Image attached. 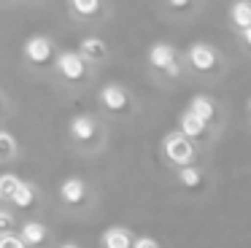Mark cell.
I'll list each match as a JSON object with an SVG mask.
<instances>
[{
	"label": "cell",
	"mask_w": 251,
	"mask_h": 248,
	"mask_svg": "<svg viewBox=\"0 0 251 248\" xmlns=\"http://www.w3.org/2000/svg\"><path fill=\"white\" fill-rule=\"evenodd\" d=\"M162 151H165V156H168L173 165H178V167L192 165V159H195V146H192V138H189V135H184L181 129H178V132L165 135Z\"/></svg>",
	"instance_id": "cell-1"
},
{
	"label": "cell",
	"mask_w": 251,
	"mask_h": 248,
	"mask_svg": "<svg viewBox=\"0 0 251 248\" xmlns=\"http://www.w3.org/2000/svg\"><path fill=\"white\" fill-rule=\"evenodd\" d=\"M84 54L81 51H62L57 54L54 65L57 70H60V75L65 81H73V84H78V81H84V75H87V65H84Z\"/></svg>",
	"instance_id": "cell-2"
},
{
	"label": "cell",
	"mask_w": 251,
	"mask_h": 248,
	"mask_svg": "<svg viewBox=\"0 0 251 248\" xmlns=\"http://www.w3.org/2000/svg\"><path fill=\"white\" fill-rule=\"evenodd\" d=\"M186 59H189V65L197 73H216L219 70V54H216V49L208 46V43H195V46H189Z\"/></svg>",
	"instance_id": "cell-3"
},
{
	"label": "cell",
	"mask_w": 251,
	"mask_h": 248,
	"mask_svg": "<svg viewBox=\"0 0 251 248\" xmlns=\"http://www.w3.org/2000/svg\"><path fill=\"white\" fill-rule=\"evenodd\" d=\"M100 102H103V108L111 113H127L130 111V95L116 84H105L103 89H100Z\"/></svg>",
	"instance_id": "cell-4"
},
{
	"label": "cell",
	"mask_w": 251,
	"mask_h": 248,
	"mask_svg": "<svg viewBox=\"0 0 251 248\" xmlns=\"http://www.w3.org/2000/svg\"><path fill=\"white\" fill-rule=\"evenodd\" d=\"M51 54H54L51 41H49V38H44V35L27 38V43H25V57H27L33 65H46V62H51Z\"/></svg>",
	"instance_id": "cell-5"
},
{
	"label": "cell",
	"mask_w": 251,
	"mask_h": 248,
	"mask_svg": "<svg viewBox=\"0 0 251 248\" xmlns=\"http://www.w3.org/2000/svg\"><path fill=\"white\" fill-rule=\"evenodd\" d=\"M173 62H178L176 59V49L170 46V43H154L151 49H149V65H151L154 70H168Z\"/></svg>",
	"instance_id": "cell-6"
},
{
	"label": "cell",
	"mask_w": 251,
	"mask_h": 248,
	"mask_svg": "<svg viewBox=\"0 0 251 248\" xmlns=\"http://www.w3.org/2000/svg\"><path fill=\"white\" fill-rule=\"evenodd\" d=\"M71 135H73L76 140H81V143H89V140L98 135V122H95V116H89V113L73 116V122H71Z\"/></svg>",
	"instance_id": "cell-7"
},
{
	"label": "cell",
	"mask_w": 251,
	"mask_h": 248,
	"mask_svg": "<svg viewBox=\"0 0 251 248\" xmlns=\"http://www.w3.org/2000/svg\"><path fill=\"white\" fill-rule=\"evenodd\" d=\"M60 197L65 205H81L87 199V186L81 178H65L60 186Z\"/></svg>",
	"instance_id": "cell-8"
},
{
	"label": "cell",
	"mask_w": 251,
	"mask_h": 248,
	"mask_svg": "<svg viewBox=\"0 0 251 248\" xmlns=\"http://www.w3.org/2000/svg\"><path fill=\"white\" fill-rule=\"evenodd\" d=\"M181 132L184 135H189L192 140L195 138H202V135H205V129H208V122H202L200 116H197L195 111H189V108H186L184 113H181Z\"/></svg>",
	"instance_id": "cell-9"
},
{
	"label": "cell",
	"mask_w": 251,
	"mask_h": 248,
	"mask_svg": "<svg viewBox=\"0 0 251 248\" xmlns=\"http://www.w3.org/2000/svg\"><path fill=\"white\" fill-rule=\"evenodd\" d=\"M132 235L125 226H111L103 232V248H132Z\"/></svg>",
	"instance_id": "cell-10"
},
{
	"label": "cell",
	"mask_w": 251,
	"mask_h": 248,
	"mask_svg": "<svg viewBox=\"0 0 251 248\" xmlns=\"http://www.w3.org/2000/svg\"><path fill=\"white\" fill-rule=\"evenodd\" d=\"M19 235L25 237V243H27L30 248H38L46 243V237H49V232H46V226L41 224V221H27V224L22 226V232Z\"/></svg>",
	"instance_id": "cell-11"
},
{
	"label": "cell",
	"mask_w": 251,
	"mask_h": 248,
	"mask_svg": "<svg viewBox=\"0 0 251 248\" xmlns=\"http://www.w3.org/2000/svg\"><path fill=\"white\" fill-rule=\"evenodd\" d=\"M189 111H195L197 116L202 119V122H208V124H211L213 119H216V102H213L208 95H197V97H192Z\"/></svg>",
	"instance_id": "cell-12"
},
{
	"label": "cell",
	"mask_w": 251,
	"mask_h": 248,
	"mask_svg": "<svg viewBox=\"0 0 251 248\" xmlns=\"http://www.w3.org/2000/svg\"><path fill=\"white\" fill-rule=\"evenodd\" d=\"M78 51L87 59H92V62H100V59H105V54H108V46H105L103 38H84Z\"/></svg>",
	"instance_id": "cell-13"
},
{
	"label": "cell",
	"mask_w": 251,
	"mask_h": 248,
	"mask_svg": "<svg viewBox=\"0 0 251 248\" xmlns=\"http://www.w3.org/2000/svg\"><path fill=\"white\" fill-rule=\"evenodd\" d=\"M229 19L238 30L251 27V0H235L232 8H229Z\"/></svg>",
	"instance_id": "cell-14"
},
{
	"label": "cell",
	"mask_w": 251,
	"mask_h": 248,
	"mask_svg": "<svg viewBox=\"0 0 251 248\" xmlns=\"http://www.w3.org/2000/svg\"><path fill=\"white\" fill-rule=\"evenodd\" d=\"M178 183L184 189H189V192H195V189L202 186V170L195 165H184L178 167Z\"/></svg>",
	"instance_id": "cell-15"
},
{
	"label": "cell",
	"mask_w": 251,
	"mask_h": 248,
	"mask_svg": "<svg viewBox=\"0 0 251 248\" xmlns=\"http://www.w3.org/2000/svg\"><path fill=\"white\" fill-rule=\"evenodd\" d=\"M11 202L17 205V208H22V210L25 208H33V205H35V189L30 186L27 181H22V183H19V189H17V194L11 197Z\"/></svg>",
	"instance_id": "cell-16"
},
{
	"label": "cell",
	"mask_w": 251,
	"mask_h": 248,
	"mask_svg": "<svg viewBox=\"0 0 251 248\" xmlns=\"http://www.w3.org/2000/svg\"><path fill=\"white\" fill-rule=\"evenodd\" d=\"M22 178L14 175V173H0V199H11L17 194Z\"/></svg>",
	"instance_id": "cell-17"
},
{
	"label": "cell",
	"mask_w": 251,
	"mask_h": 248,
	"mask_svg": "<svg viewBox=\"0 0 251 248\" xmlns=\"http://www.w3.org/2000/svg\"><path fill=\"white\" fill-rule=\"evenodd\" d=\"M71 8L78 16H98L103 8V0H71Z\"/></svg>",
	"instance_id": "cell-18"
},
{
	"label": "cell",
	"mask_w": 251,
	"mask_h": 248,
	"mask_svg": "<svg viewBox=\"0 0 251 248\" xmlns=\"http://www.w3.org/2000/svg\"><path fill=\"white\" fill-rule=\"evenodd\" d=\"M14 154H17V140H14V135L6 132V129H0V162H8Z\"/></svg>",
	"instance_id": "cell-19"
},
{
	"label": "cell",
	"mask_w": 251,
	"mask_h": 248,
	"mask_svg": "<svg viewBox=\"0 0 251 248\" xmlns=\"http://www.w3.org/2000/svg\"><path fill=\"white\" fill-rule=\"evenodd\" d=\"M0 248H30L25 243L22 235H14V232H3L0 235Z\"/></svg>",
	"instance_id": "cell-20"
},
{
	"label": "cell",
	"mask_w": 251,
	"mask_h": 248,
	"mask_svg": "<svg viewBox=\"0 0 251 248\" xmlns=\"http://www.w3.org/2000/svg\"><path fill=\"white\" fill-rule=\"evenodd\" d=\"M11 226H14V216L8 210H0V235L3 232H11Z\"/></svg>",
	"instance_id": "cell-21"
},
{
	"label": "cell",
	"mask_w": 251,
	"mask_h": 248,
	"mask_svg": "<svg viewBox=\"0 0 251 248\" xmlns=\"http://www.w3.org/2000/svg\"><path fill=\"white\" fill-rule=\"evenodd\" d=\"M132 248H159V243L154 240V237H149V235H143V237H138L135 243H132Z\"/></svg>",
	"instance_id": "cell-22"
},
{
	"label": "cell",
	"mask_w": 251,
	"mask_h": 248,
	"mask_svg": "<svg viewBox=\"0 0 251 248\" xmlns=\"http://www.w3.org/2000/svg\"><path fill=\"white\" fill-rule=\"evenodd\" d=\"M170 8H178V11H186L192 5V0H168Z\"/></svg>",
	"instance_id": "cell-23"
},
{
	"label": "cell",
	"mask_w": 251,
	"mask_h": 248,
	"mask_svg": "<svg viewBox=\"0 0 251 248\" xmlns=\"http://www.w3.org/2000/svg\"><path fill=\"white\" fill-rule=\"evenodd\" d=\"M165 73H168V75H170V78H176V75H178V73H181V68H178V62H173V65H170V68H168V70H165Z\"/></svg>",
	"instance_id": "cell-24"
},
{
	"label": "cell",
	"mask_w": 251,
	"mask_h": 248,
	"mask_svg": "<svg viewBox=\"0 0 251 248\" xmlns=\"http://www.w3.org/2000/svg\"><path fill=\"white\" fill-rule=\"evenodd\" d=\"M243 43H246V49H251V27L243 30Z\"/></svg>",
	"instance_id": "cell-25"
},
{
	"label": "cell",
	"mask_w": 251,
	"mask_h": 248,
	"mask_svg": "<svg viewBox=\"0 0 251 248\" xmlns=\"http://www.w3.org/2000/svg\"><path fill=\"white\" fill-rule=\"evenodd\" d=\"M60 248H78V246H76V243H62Z\"/></svg>",
	"instance_id": "cell-26"
},
{
	"label": "cell",
	"mask_w": 251,
	"mask_h": 248,
	"mask_svg": "<svg viewBox=\"0 0 251 248\" xmlns=\"http://www.w3.org/2000/svg\"><path fill=\"white\" fill-rule=\"evenodd\" d=\"M0 111H3V97H0Z\"/></svg>",
	"instance_id": "cell-27"
},
{
	"label": "cell",
	"mask_w": 251,
	"mask_h": 248,
	"mask_svg": "<svg viewBox=\"0 0 251 248\" xmlns=\"http://www.w3.org/2000/svg\"><path fill=\"white\" fill-rule=\"evenodd\" d=\"M249 111H251V100H249Z\"/></svg>",
	"instance_id": "cell-28"
}]
</instances>
